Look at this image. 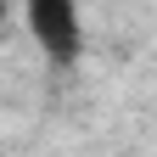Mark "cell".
I'll use <instances>...</instances> for the list:
<instances>
[{
	"mask_svg": "<svg viewBox=\"0 0 157 157\" xmlns=\"http://www.w3.org/2000/svg\"><path fill=\"white\" fill-rule=\"evenodd\" d=\"M23 11H28L34 45L56 67H73L78 51H84V11H78V0H23Z\"/></svg>",
	"mask_w": 157,
	"mask_h": 157,
	"instance_id": "obj_1",
	"label": "cell"
},
{
	"mask_svg": "<svg viewBox=\"0 0 157 157\" xmlns=\"http://www.w3.org/2000/svg\"><path fill=\"white\" fill-rule=\"evenodd\" d=\"M0 28H6V0H0Z\"/></svg>",
	"mask_w": 157,
	"mask_h": 157,
	"instance_id": "obj_2",
	"label": "cell"
}]
</instances>
